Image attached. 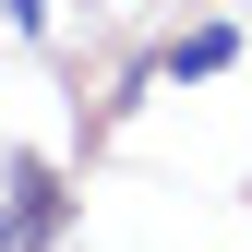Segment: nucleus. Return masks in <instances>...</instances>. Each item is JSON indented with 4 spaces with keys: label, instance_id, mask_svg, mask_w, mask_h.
Segmentation results:
<instances>
[{
    "label": "nucleus",
    "instance_id": "1",
    "mask_svg": "<svg viewBox=\"0 0 252 252\" xmlns=\"http://www.w3.org/2000/svg\"><path fill=\"white\" fill-rule=\"evenodd\" d=\"M60 216H72L60 168H48V156H12V216H0V252H36V240H60Z\"/></svg>",
    "mask_w": 252,
    "mask_h": 252
},
{
    "label": "nucleus",
    "instance_id": "2",
    "mask_svg": "<svg viewBox=\"0 0 252 252\" xmlns=\"http://www.w3.org/2000/svg\"><path fill=\"white\" fill-rule=\"evenodd\" d=\"M228 60H240V36H228V24H192V36L168 48V84H204V72H228Z\"/></svg>",
    "mask_w": 252,
    "mask_h": 252
},
{
    "label": "nucleus",
    "instance_id": "3",
    "mask_svg": "<svg viewBox=\"0 0 252 252\" xmlns=\"http://www.w3.org/2000/svg\"><path fill=\"white\" fill-rule=\"evenodd\" d=\"M0 12H12V24H24V36H36V24H48V12H60V0H0Z\"/></svg>",
    "mask_w": 252,
    "mask_h": 252
}]
</instances>
